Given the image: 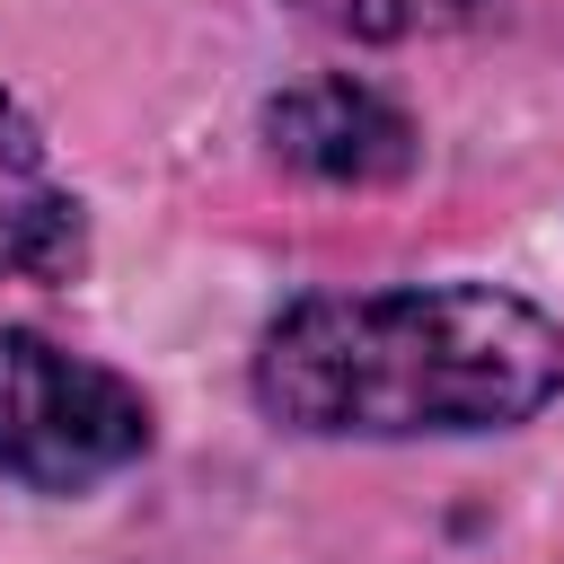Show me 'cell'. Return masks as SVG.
I'll use <instances>...</instances> for the list:
<instances>
[{"mask_svg": "<svg viewBox=\"0 0 564 564\" xmlns=\"http://www.w3.org/2000/svg\"><path fill=\"white\" fill-rule=\"evenodd\" d=\"M564 388V326L494 282L317 291L256 344V405L308 441L511 432Z\"/></svg>", "mask_w": 564, "mask_h": 564, "instance_id": "1", "label": "cell"}, {"mask_svg": "<svg viewBox=\"0 0 564 564\" xmlns=\"http://www.w3.org/2000/svg\"><path fill=\"white\" fill-rule=\"evenodd\" d=\"M132 458H150V397L35 326H0V476L26 494H88Z\"/></svg>", "mask_w": 564, "mask_h": 564, "instance_id": "2", "label": "cell"}, {"mask_svg": "<svg viewBox=\"0 0 564 564\" xmlns=\"http://www.w3.org/2000/svg\"><path fill=\"white\" fill-rule=\"evenodd\" d=\"M264 150L308 176V185H397L414 167V123L397 97H379L370 79H344V70H317V79H291L264 97L256 115Z\"/></svg>", "mask_w": 564, "mask_h": 564, "instance_id": "3", "label": "cell"}, {"mask_svg": "<svg viewBox=\"0 0 564 564\" xmlns=\"http://www.w3.org/2000/svg\"><path fill=\"white\" fill-rule=\"evenodd\" d=\"M79 203L53 176V150L18 97H0V282H70L79 273Z\"/></svg>", "mask_w": 564, "mask_h": 564, "instance_id": "4", "label": "cell"}, {"mask_svg": "<svg viewBox=\"0 0 564 564\" xmlns=\"http://www.w3.org/2000/svg\"><path fill=\"white\" fill-rule=\"evenodd\" d=\"M291 9L317 18V26H344L361 44H405V35H432V26L476 18L485 0H291Z\"/></svg>", "mask_w": 564, "mask_h": 564, "instance_id": "5", "label": "cell"}]
</instances>
